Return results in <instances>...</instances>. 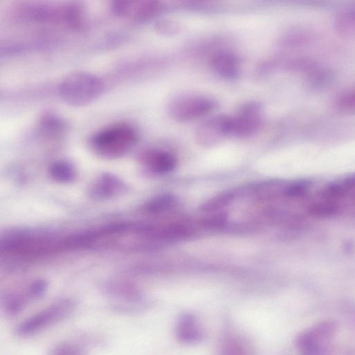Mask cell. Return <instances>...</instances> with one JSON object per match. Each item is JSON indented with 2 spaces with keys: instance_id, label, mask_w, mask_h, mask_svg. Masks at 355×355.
Returning <instances> with one entry per match:
<instances>
[{
  "instance_id": "6da1fadb",
  "label": "cell",
  "mask_w": 355,
  "mask_h": 355,
  "mask_svg": "<svg viewBox=\"0 0 355 355\" xmlns=\"http://www.w3.org/2000/svg\"><path fill=\"white\" fill-rule=\"evenodd\" d=\"M103 88V83L96 75L78 71L69 74L61 81L58 92L67 104L83 106L96 99Z\"/></svg>"
},
{
  "instance_id": "7a4b0ae2",
  "label": "cell",
  "mask_w": 355,
  "mask_h": 355,
  "mask_svg": "<svg viewBox=\"0 0 355 355\" xmlns=\"http://www.w3.org/2000/svg\"><path fill=\"white\" fill-rule=\"evenodd\" d=\"M136 128L128 123H116L96 132L91 144L96 152L105 157H116L128 151L137 140Z\"/></svg>"
},
{
  "instance_id": "3957f363",
  "label": "cell",
  "mask_w": 355,
  "mask_h": 355,
  "mask_svg": "<svg viewBox=\"0 0 355 355\" xmlns=\"http://www.w3.org/2000/svg\"><path fill=\"white\" fill-rule=\"evenodd\" d=\"M76 302L61 299L49 304L19 323L15 333L19 337L33 336L68 318L75 311Z\"/></svg>"
},
{
  "instance_id": "277c9868",
  "label": "cell",
  "mask_w": 355,
  "mask_h": 355,
  "mask_svg": "<svg viewBox=\"0 0 355 355\" xmlns=\"http://www.w3.org/2000/svg\"><path fill=\"white\" fill-rule=\"evenodd\" d=\"M336 331L337 325L333 320H324L304 330L295 341L300 354L330 355Z\"/></svg>"
},
{
  "instance_id": "5b68a950",
  "label": "cell",
  "mask_w": 355,
  "mask_h": 355,
  "mask_svg": "<svg viewBox=\"0 0 355 355\" xmlns=\"http://www.w3.org/2000/svg\"><path fill=\"white\" fill-rule=\"evenodd\" d=\"M217 102L209 96L186 94L173 97L167 105L168 116L178 122H189L207 116L217 107Z\"/></svg>"
},
{
  "instance_id": "8992f818",
  "label": "cell",
  "mask_w": 355,
  "mask_h": 355,
  "mask_svg": "<svg viewBox=\"0 0 355 355\" xmlns=\"http://www.w3.org/2000/svg\"><path fill=\"white\" fill-rule=\"evenodd\" d=\"M262 122V106L255 101L247 102L231 117V135L239 137L250 136L259 130Z\"/></svg>"
},
{
  "instance_id": "52a82bcc",
  "label": "cell",
  "mask_w": 355,
  "mask_h": 355,
  "mask_svg": "<svg viewBox=\"0 0 355 355\" xmlns=\"http://www.w3.org/2000/svg\"><path fill=\"white\" fill-rule=\"evenodd\" d=\"M162 6L157 1H116L112 9L116 15L135 22H146L155 17L161 10Z\"/></svg>"
},
{
  "instance_id": "ba28073f",
  "label": "cell",
  "mask_w": 355,
  "mask_h": 355,
  "mask_svg": "<svg viewBox=\"0 0 355 355\" xmlns=\"http://www.w3.org/2000/svg\"><path fill=\"white\" fill-rule=\"evenodd\" d=\"M231 135V117L218 114L203 121L195 131L197 142L205 147L214 146Z\"/></svg>"
},
{
  "instance_id": "9c48e42d",
  "label": "cell",
  "mask_w": 355,
  "mask_h": 355,
  "mask_svg": "<svg viewBox=\"0 0 355 355\" xmlns=\"http://www.w3.org/2000/svg\"><path fill=\"white\" fill-rule=\"evenodd\" d=\"M209 66L216 74L223 78H234L240 72L239 60L234 54L227 51L214 53L210 58Z\"/></svg>"
},
{
  "instance_id": "30bf717a",
  "label": "cell",
  "mask_w": 355,
  "mask_h": 355,
  "mask_svg": "<svg viewBox=\"0 0 355 355\" xmlns=\"http://www.w3.org/2000/svg\"><path fill=\"white\" fill-rule=\"evenodd\" d=\"M175 331L178 338L184 343H196L202 338V327L191 314H184L180 318Z\"/></svg>"
},
{
  "instance_id": "8fae6325",
  "label": "cell",
  "mask_w": 355,
  "mask_h": 355,
  "mask_svg": "<svg viewBox=\"0 0 355 355\" xmlns=\"http://www.w3.org/2000/svg\"><path fill=\"white\" fill-rule=\"evenodd\" d=\"M145 162L155 171L168 172L173 170L176 164L175 157L165 151L152 150L145 153Z\"/></svg>"
},
{
  "instance_id": "7c38bea8",
  "label": "cell",
  "mask_w": 355,
  "mask_h": 355,
  "mask_svg": "<svg viewBox=\"0 0 355 355\" xmlns=\"http://www.w3.org/2000/svg\"><path fill=\"white\" fill-rule=\"evenodd\" d=\"M219 355H254V353L245 339L232 335L224 339Z\"/></svg>"
},
{
  "instance_id": "4fadbf2b",
  "label": "cell",
  "mask_w": 355,
  "mask_h": 355,
  "mask_svg": "<svg viewBox=\"0 0 355 355\" xmlns=\"http://www.w3.org/2000/svg\"><path fill=\"white\" fill-rule=\"evenodd\" d=\"M30 301L28 294L17 295L8 294L1 300L2 310L8 316H15L20 313L25 309Z\"/></svg>"
},
{
  "instance_id": "5bb4252c",
  "label": "cell",
  "mask_w": 355,
  "mask_h": 355,
  "mask_svg": "<svg viewBox=\"0 0 355 355\" xmlns=\"http://www.w3.org/2000/svg\"><path fill=\"white\" fill-rule=\"evenodd\" d=\"M338 31L346 36L355 37V10L343 11L338 15L335 21Z\"/></svg>"
},
{
  "instance_id": "9a60e30c",
  "label": "cell",
  "mask_w": 355,
  "mask_h": 355,
  "mask_svg": "<svg viewBox=\"0 0 355 355\" xmlns=\"http://www.w3.org/2000/svg\"><path fill=\"white\" fill-rule=\"evenodd\" d=\"M49 355H87L85 349L79 344L69 341L55 345Z\"/></svg>"
},
{
  "instance_id": "2e32d148",
  "label": "cell",
  "mask_w": 355,
  "mask_h": 355,
  "mask_svg": "<svg viewBox=\"0 0 355 355\" xmlns=\"http://www.w3.org/2000/svg\"><path fill=\"white\" fill-rule=\"evenodd\" d=\"M336 107L343 114H355V88L341 95L336 102Z\"/></svg>"
},
{
  "instance_id": "e0dca14e",
  "label": "cell",
  "mask_w": 355,
  "mask_h": 355,
  "mask_svg": "<svg viewBox=\"0 0 355 355\" xmlns=\"http://www.w3.org/2000/svg\"><path fill=\"white\" fill-rule=\"evenodd\" d=\"M52 174L59 180H69L74 175V171L71 166L65 162H59L52 168Z\"/></svg>"
},
{
  "instance_id": "ac0fdd59",
  "label": "cell",
  "mask_w": 355,
  "mask_h": 355,
  "mask_svg": "<svg viewBox=\"0 0 355 355\" xmlns=\"http://www.w3.org/2000/svg\"><path fill=\"white\" fill-rule=\"evenodd\" d=\"M175 202V200L173 197L164 196L152 201L150 203L148 208L155 211H162L173 206Z\"/></svg>"
},
{
  "instance_id": "d6986e66",
  "label": "cell",
  "mask_w": 355,
  "mask_h": 355,
  "mask_svg": "<svg viewBox=\"0 0 355 355\" xmlns=\"http://www.w3.org/2000/svg\"><path fill=\"white\" fill-rule=\"evenodd\" d=\"M157 28L162 33L174 35L179 31L180 26L173 20L163 19L157 24Z\"/></svg>"
},
{
  "instance_id": "ffe728a7",
  "label": "cell",
  "mask_w": 355,
  "mask_h": 355,
  "mask_svg": "<svg viewBox=\"0 0 355 355\" xmlns=\"http://www.w3.org/2000/svg\"><path fill=\"white\" fill-rule=\"evenodd\" d=\"M232 198V196L230 193H226L223 196H220L212 200L207 202L204 205L203 209L207 211H211L218 209L223 205H225L227 202Z\"/></svg>"
}]
</instances>
